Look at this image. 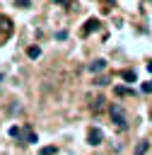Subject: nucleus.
<instances>
[{
    "instance_id": "obj_1",
    "label": "nucleus",
    "mask_w": 152,
    "mask_h": 155,
    "mask_svg": "<svg viewBox=\"0 0 152 155\" xmlns=\"http://www.w3.org/2000/svg\"><path fill=\"white\" fill-rule=\"evenodd\" d=\"M109 114H111V121L116 124V126H125V114H123V107L121 104H111L109 107Z\"/></svg>"
},
{
    "instance_id": "obj_2",
    "label": "nucleus",
    "mask_w": 152,
    "mask_h": 155,
    "mask_svg": "<svg viewBox=\"0 0 152 155\" xmlns=\"http://www.w3.org/2000/svg\"><path fill=\"white\" fill-rule=\"evenodd\" d=\"M99 27H101V24H99V19H97V17H89V19L82 24V29H80V36H89V34H92V31H97Z\"/></svg>"
},
{
    "instance_id": "obj_3",
    "label": "nucleus",
    "mask_w": 152,
    "mask_h": 155,
    "mask_svg": "<svg viewBox=\"0 0 152 155\" xmlns=\"http://www.w3.org/2000/svg\"><path fill=\"white\" fill-rule=\"evenodd\" d=\"M101 140H104V131L97 128V126H92V128L87 131V143H89V145H99Z\"/></svg>"
},
{
    "instance_id": "obj_4",
    "label": "nucleus",
    "mask_w": 152,
    "mask_h": 155,
    "mask_svg": "<svg viewBox=\"0 0 152 155\" xmlns=\"http://www.w3.org/2000/svg\"><path fill=\"white\" fill-rule=\"evenodd\" d=\"M87 68H89L92 73H101V70H106V61H104V58H97V61H92Z\"/></svg>"
},
{
    "instance_id": "obj_5",
    "label": "nucleus",
    "mask_w": 152,
    "mask_h": 155,
    "mask_svg": "<svg viewBox=\"0 0 152 155\" xmlns=\"http://www.w3.org/2000/svg\"><path fill=\"white\" fill-rule=\"evenodd\" d=\"M147 148H150V143H147V140H140V143L135 145V153H133V155H145Z\"/></svg>"
},
{
    "instance_id": "obj_6",
    "label": "nucleus",
    "mask_w": 152,
    "mask_h": 155,
    "mask_svg": "<svg viewBox=\"0 0 152 155\" xmlns=\"http://www.w3.org/2000/svg\"><path fill=\"white\" fill-rule=\"evenodd\" d=\"M121 78H123L125 82H135V78H138V75H135V70H123V73H121Z\"/></svg>"
},
{
    "instance_id": "obj_7",
    "label": "nucleus",
    "mask_w": 152,
    "mask_h": 155,
    "mask_svg": "<svg viewBox=\"0 0 152 155\" xmlns=\"http://www.w3.org/2000/svg\"><path fill=\"white\" fill-rule=\"evenodd\" d=\"M116 94H118V97H130V94H135V92H133L130 87H116Z\"/></svg>"
},
{
    "instance_id": "obj_8",
    "label": "nucleus",
    "mask_w": 152,
    "mask_h": 155,
    "mask_svg": "<svg viewBox=\"0 0 152 155\" xmlns=\"http://www.w3.org/2000/svg\"><path fill=\"white\" fill-rule=\"evenodd\" d=\"M27 53H29V58H39V56H41V48H39V46H29Z\"/></svg>"
},
{
    "instance_id": "obj_9",
    "label": "nucleus",
    "mask_w": 152,
    "mask_h": 155,
    "mask_svg": "<svg viewBox=\"0 0 152 155\" xmlns=\"http://www.w3.org/2000/svg\"><path fill=\"white\" fill-rule=\"evenodd\" d=\"M24 138H27V143H36V133H34L31 128H27V131H24Z\"/></svg>"
},
{
    "instance_id": "obj_10",
    "label": "nucleus",
    "mask_w": 152,
    "mask_h": 155,
    "mask_svg": "<svg viewBox=\"0 0 152 155\" xmlns=\"http://www.w3.org/2000/svg\"><path fill=\"white\" fill-rule=\"evenodd\" d=\"M55 153H58V150H55L53 145H48V148H41V153H39V155H55Z\"/></svg>"
},
{
    "instance_id": "obj_11",
    "label": "nucleus",
    "mask_w": 152,
    "mask_h": 155,
    "mask_svg": "<svg viewBox=\"0 0 152 155\" xmlns=\"http://www.w3.org/2000/svg\"><path fill=\"white\" fill-rule=\"evenodd\" d=\"M7 133H10L12 138H17V136H19L22 131H19V126H10V128H7Z\"/></svg>"
},
{
    "instance_id": "obj_12",
    "label": "nucleus",
    "mask_w": 152,
    "mask_h": 155,
    "mask_svg": "<svg viewBox=\"0 0 152 155\" xmlns=\"http://www.w3.org/2000/svg\"><path fill=\"white\" fill-rule=\"evenodd\" d=\"M97 85H101V87L109 85V78H106V75H104V78H97Z\"/></svg>"
},
{
    "instance_id": "obj_13",
    "label": "nucleus",
    "mask_w": 152,
    "mask_h": 155,
    "mask_svg": "<svg viewBox=\"0 0 152 155\" xmlns=\"http://www.w3.org/2000/svg\"><path fill=\"white\" fill-rule=\"evenodd\" d=\"M142 92L150 94V92H152V82H145V85H142Z\"/></svg>"
},
{
    "instance_id": "obj_14",
    "label": "nucleus",
    "mask_w": 152,
    "mask_h": 155,
    "mask_svg": "<svg viewBox=\"0 0 152 155\" xmlns=\"http://www.w3.org/2000/svg\"><path fill=\"white\" fill-rule=\"evenodd\" d=\"M17 7H29V0H14Z\"/></svg>"
},
{
    "instance_id": "obj_15",
    "label": "nucleus",
    "mask_w": 152,
    "mask_h": 155,
    "mask_svg": "<svg viewBox=\"0 0 152 155\" xmlns=\"http://www.w3.org/2000/svg\"><path fill=\"white\" fill-rule=\"evenodd\" d=\"M55 39H60V41H63V39H68V31H58V34H55Z\"/></svg>"
},
{
    "instance_id": "obj_16",
    "label": "nucleus",
    "mask_w": 152,
    "mask_h": 155,
    "mask_svg": "<svg viewBox=\"0 0 152 155\" xmlns=\"http://www.w3.org/2000/svg\"><path fill=\"white\" fill-rule=\"evenodd\" d=\"M147 70H150V73H152V63H147Z\"/></svg>"
},
{
    "instance_id": "obj_17",
    "label": "nucleus",
    "mask_w": 152,
    "mask_h": 155,
    "mask_svg": "<svg viewBox=\"0 0 152 155\" xmlns=\"http://www.w3.org/2000/svg\"><path fill=\"white\" fill-rule=\"evenodd\" d=\"M106 2H109V5H113V2H116V0H106Z\"/></svg>"
}]
</instances>
